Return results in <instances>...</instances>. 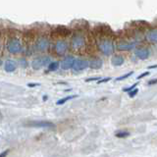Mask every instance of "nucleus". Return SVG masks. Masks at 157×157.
<instances>
[{
    "label": "nucleus",
    "instance_id": "19",
    "mask_svg": "<svg viewBox=\"0 0 157 157\" xmlns=\"http://www.w3.org/2000/svg\"><path fill=\"white\" fill-rule=\"evenodd\" d=\"M129 132H125V131H122V132H116V136L117 137H120V139H124V137H128L129 136Z\"/></svg>",
    "mask_w": 157,
    "mask_h": 157
},
{
    "label": "nucleus",
    "instance_id": "20",
    "mask_svg": "<svg viewBox=\"0 0 157 157\" xmlns=\"http://www.w3.org/2000/svg\"><path fill=\"white\" fill-rule=\"evenodd\" d=\"M20 65H21V67H22V68L26 69V68L28 67V61H27L25 58L20 59Z\"/></svg>",
    "mask_w": 157,
    "mask_h": 157
},
{
    "label": "nucleus",
    "instance_id": "13",
    "mask_svg": "<svg viewBox=\"0 0 157 157\" xmlns=\"http://www.w3.org/2000/svg\"><path fill=\"white\" fill-rule=\"evenodd\" d=\"M145 37L149 42L157 43V29H152V31L147 32V33L145 34Z\"/></svg>",
    "mask_w": 157,
    "mask_h": 157
},
{
    "label": "nucleus",
    "instance_id": "14",
    "mask_svg": "<svg viewBox=\"0 0 157 157\" xmlns=\"http://www.w3.org/2000/svg\"><path fill=\"white\" fill-rule=\"evenodd\" d=\"M124 62H125L124 58H123L122 56H120V55H114L111 59V64L113 66H115V67L122 66L123 64H124Z\"/></svg>",
    "mask_w": 157,
    "mask_h": 157
},
{
    "label": "nucleus",
    "instance_id": "21",
    "mask_svg": "<svg viewBox=\"0 0 157 157\" xmlns=\"http://www.w3.org/2000/svg\"><path fill=\"white\" fill-rule=\"evenodd\" d=\"M137 85H139V82H136V83H134L132 86H130V87H128V88H124V91H127V92H130L131 90H135V88L137 86Z\"/></svg>",
    "mask_w": 157,
    "mask_h": 157
},
{
    "label": "nucleus",
    "instance_id": "2",
    "mask_svg": "<svg viewBox=\"0 0 157 157\" xmlns=\"http://www.w3.org/2000/svg\"><path fill=\"white\" fill-rule=\"evenodd\" d=\"M7 50L11 54H18L22 52L23 45L18 38H11L7 42Z\"/></svg>",
    "mask_w": 157,
    "mask_h": 157
},
{
    "label": "nucleus",
    "instance_id": "6",
    "mask_svg": "<svg viewBox=\"0 0 157 157\" xmlns=\"http://www.w3.org/2000/svg\"><path fill=\"white\" fill-rule=\"evenodd\" d=\"M85 44H86V40L82 36H75L72 38L71 45L75 50H78V49L82 48L85 46Z\"/></svg>",
    "mask_w": 157,
    "mask_h": 157
},
{
    "label": "nucleus",
    "instance_id": "7",
    "mask_svg": "<svg viewBox=\"0 0 157 157\" xmlns=\"http://www.w3.org/2000/svg\"><path fill=\"white\" fill-rule=\"evenodd\" d=\"M54 49H55V52L58 54V55H63V54H65L68 51L69 45H68L67 41H65V40H58L55 43Z\"/></svg>",
    "mask_w": 157,
    "mask_h": 157
},
{
    "label": "nucleus",
    "instance_id": "1",
    "mask_svg": "<svg viewBox=\"0 0 157 157\" xmlns=\"http://www.w3.org/2000/svg\"><path fill=\"white\" fill-rule=\"evenodd\" d=\"M99 51L105 56H110L114 53V43L110 39H103L98 44Z\"/></svg>",
    "mask_w": 157,
    "mask_h": 157
},
{
    "label": "nucleus",
    "instance_id": "15",
    "mask_svg": "<svg viewBox=\"0 0 157 157\" xmlns=\"http://www.w3.org/2000/svg\"><path fill=\"white\" fill-rule=\"evenodd\" d=\"M16 63H15L13 60H7L6 63H5V71L8 73H12L16 70Z\"/></svg>",
    "mask_w": 157,
    "mask_h": 157
},
{
    "label": "nucleus",
    "instance_id": "8",
    "mask_svg": "<svg viewBox=\"0 0 157 157\" xmlns=\"http://www.w3.org/2000/svg\"><path fill=\"white\" fill-rule=\"evenodd\" d=\"M34 46H36V49L37 51H45L49 47V40L45 37L38 38L36 44H34Z\"/></svg>",
    "mask_w": 157,
    "mask_h": 157
},
{
    "label": "nucleus",
    "instance_id": "28",
    "mask_svg": "<svg viewBox=\"0 0 157 157\" xmlns=\"http://www.w3.org/2000/svg\"><path fill=\"white\" fill-rule=\"evenodd\" d=\"M155 83H157V78H155V80H152V81H149L148 82V85L151 86V85H155Z\"/></svg>",
    "mask_w": 157,
    "mask_h": 157
},
{
    "label": "nucleus",
    "instance_id": "24",
    "mask_svg": "<svg viewBox=\"0 0 157 157\" xmlns=\"http://www.w3.org/2000/svg\"><path fill=\"white\" fill-rule=\"evenodd\" d=\"M111 80V78H100V80L99 81H98L97 82L98 83H99V85H100V83H103V82H109Z\"/></svg>",
    "mask_w": 157,
    "mask_h": 157
},
{
    "label": "nucleus",
    "instance_id": "26",
    "mask_svg": "<svg viewBox=\"0 0 157 157\" xmlns=\"http://www.w3.org/2000/svg\"><path fill=\"white\" fill-rule=\"evenodd\" d=\"M8 153H9V149L4 150L3 152H1V153H0V157H6L8 155Z\"/></svg>",
    "mask_w": 157,
    "mask_h": 157
},
{
    "label": "nucleus",
    "instance_id": "23",
    "mask_svg": "<svg viewBox=\"0 0 157 157\" xmlns=\"http://www.w3.org/2000/svg\"><path fill=\"white\" fill-rule=\"evenodd\" d=\"M100 77H94V78H86V82H94V81H99L100 80Z\"/></svg>",
    "mask_w": 157,
    "mask_h": 157
},
{
    "label": "nucleus",
    "instance_id": "27",
    "mask_svg": "<svg viewBox=\"0 0 157 157\" xmlns=\"http://www.w3.org/2000/svg\"><path fill=\"white\" fill-rule=\"evenodd\" d=\"M39 83H36V82H29L28 83V86L29 87H34V86H38Z\"/></svg>",
    "mask_w": 157,
    "mask_h": 157
},
{
    "label": "nucleus",
    "instance_id": "3",
    "mask_svg": "<svg viewBox=\"0 0 157 157\" xmlns=\"http://www.w3.org/2000/svg\"><path fill=\"white\" fill-rule=\"evenodd\" d=\"M51 61V58L49 56H38L34 58L32 62V67L33 70H39L45 66H48Z\"/></svg>",
    "mask_w": 157,
    "mask_h": 157
},
{
    "label": "nucleus",
    "instance_id": "18",
    "mask_svg": "<svg viewBox=\"0 0 157 157\" xmlns=\"http://www.w3.org/2000/svg\"><path fill=\"white\" fill-rule=\"evenodd\" d=\"M132 75H134V72H129L128 74H125V75H123L122 77L117 78H116V81H117V82L124 81V80H126V78H130V77H131V76H132Z\"/></svg>",
    "mask_w": 157,
    "mask_h": 157
},
{
    "label": "nucleus",
    "instance_id": "22",
    "mask_svg": "<svg viewBox=\"0 0 157 157\" xmlns=\"http://www.w3.org/2000/svg\"><path fill=\"white\" fill-rule=\"evenodd\" d=\"M137 92H139V88H135V90H131L130 92H129V96L130 97H134V96H136V94H137Z\"/></svg>",
    "mask_w": 157,
    "mask_h": 157
},
{
    "label": "nucleus",
    "instance_id": "12",
    "mask_svg": "<svg viewBox=\"0 0 157 157\" xmlns=\"http://www.w3.org/2000/svg\"><path fill=\"white\" fill-rule=\"evenodd\" d=\"M103 65V61L98 57H92L88 60V67L93 70H98Z\"/></svg>",
    "mask_w": 157,
    "mask_h": 157
},
{
    "label": "nucleus",
    "instance_id": "31",
    "mask_svg": "<svg viewBox=\"0 0 157 157\" xmlns=\"http://www.w3.org/2000/svg\"><path fill=\"white\" fill-rule=\"evenodd\" d=\"M0 64H1V61H0Z\"/></svg>",
    "mask_w": 157,
    "mask_h": 157
},
{
    "label": "nucleus",
    "instance_id": "10",
    "mask_svg": "<svg viewBox=\"0 0 157 157\" xmlns=\"http://www.w3.org/2000/svg\"><path fill=\"white\" fill-rule=\"evenodd\" d=\"M135 47H136V42H131V41H121L117 45L118 50L120 51H130Z\"/></svg>",
    "mask_w": 157,
    "mask_h": 157
},
{
    "label": "nucleus",
    "instance_id": "9",
    "mask_svg": "<svg viewBox=\"0 0 157 157\" xmlns=\"http://www.w3.org/2000/svg\"><path fill=\"white\" fill-rule=\"evenodd\" d=\"M135 55L137 58H139V59H140V60H146V59L150 56V51L147 48L140 47V48H136V49Z\"/></svg>",
    "mask_w": 157,
    "mask_h": 157
},
{
    "label": "nucleus",
    "instance_id": "5",
    "mask_svg": "<svg viewBox=\"0 0 157 157\" xmlns=\"http://www.w3.org/2000/svg\"><path fill=\"white\" fill-rule=\"evenodd\" d=\"M27 126L33 128H48V129H54L55 125L48 121H31L27 123Z\"/></svg>",
    "mask_w": 157,
    "mask_h": 157
},
{
    "label": "nucleus",
    "instance_id": "25",
    "mask_svg": "<svg viewBox=\"0 0 157 157\" xmlns=\"http://www.w3.org/2000/svg\"><path fill=\"white\" fill-rule=\"evenodd\" d=\"M149 75V72H144V73H142V74H140V75L137 77V80H140V78H144V77H146V76H148Z\"/></svg>",
    "mask_w": 157,
    "mask_h": 157
},
{
    "label": "nucleus",
    "instance_id": "11",
    "mask_svg": "<svg viewBox=\"0 0 157 157\" xmlns=\"http://www.w3.org/2000/svg\"><path fill=\"white\" fill-rule=\"evenodd\" d=\"M75 60H76V58L74 56H71V55L66 56L61 62V68L63 69V70H69V69H72L73 64H74V62H75Z\"/></svg>",
    "mask_w": 157,
    "mask_h": 157
},
{
    "label": "nucleus",
    "instance_id": "17",
    "mask_svg": "<svg viewBox=\"0 0 157 157\" xmlns=\"http://www.w3.org/2000/svg\"><path fill=\"white\" fill-rule=\"evenodd\" d=\"M76 97H77V95H69V96H66V97H64V98H61V99H59L56 102V104L57 105H62V104H64V103H66L67 101L73 99V98H76Z\"/></svg>",
    "mask_w": 157,
    "mask_h": 157
},
{
    "label": "nucleus",
    "instance_id": "29",
    "mask_svg": "<svg viewBox=\"0 0 157 157\" xmlns=\"http://www.w3.org/2000/svg\"><path fill=\"white\" fill-rule=\"evenodd\" d=\"M154 68H157V65H153V66L148 67V69H154Z\"/></svg>",
    "mask_w": 157,
    "mask_h": 157
},
{
    "label": "nucleus",
    "instance_id": "30",
    "mask_svg": "<svg viewBox=\"0 0 157 157\" xmlns=\"http://www.w3.org/2000/svg\"><path fill=\"white\" fill-rule=\"evenodd\" d=\"M46 99H47V96H46V95H44V96H43V100L45 101Z\"/></svg>",
    "mask_w": 157,
    "mask_h": 157
},
{
    "label": "nucleus",
    "instance_id": "4",
    "mask_svg": "<svg viewBox=\"0 0 157 157\" xmlns=\"http://www.w3.org/2000/svg\"><path fill=\"white\" fill-rule=\"evenodd\" d=\"M87 67H88V60L83 58H78L74 62L72 69L75 72H81L86 69Z\"/></svg>",
    "mask_w": 157,
    "mask_h": 157
},
{
    "label": "nucleus",
    "instance_id": "16",
    "mask_svg": "<svg viewBox=\"0 0 157 157\" xmlns=\"http://www.w3.org/2000/svg\"><path fill=\"white\" fill-rule=\"evenodd\" d=\"M47 69L49 72H55L59 69V62L58 61H53L49 63V65L47 66Z\"/></svg>",
    "mask_w": 157,
    "mask_h": 157
}]
</instances>
